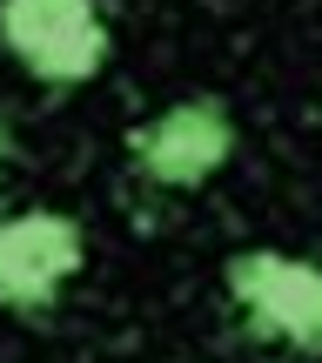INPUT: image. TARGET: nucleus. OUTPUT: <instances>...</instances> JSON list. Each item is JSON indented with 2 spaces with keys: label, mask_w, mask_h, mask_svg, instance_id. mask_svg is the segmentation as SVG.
<instances>
[{
  "label": "nucleus",
  "mask_w": 322,
  "mask_h": 363,
  "mask_svg": "<svg viewBox=\"0 0 322 363\" xmlns=\"http://www.w3.org/2000/svg\"><path fill=\"white\" fill-rule=\"evenodd\" d=\"M222 289L242 310L248 337L282 343L296 357H322V262L282 249H235L222 262Z\"/></svg>",
  "instance_id": "f257e3e1"
},
{
  "label": "nucleus",
  "mask_w": 322,
  "mask_h": 363,
  "mask_svg": "<svg viewBox=\"0 0 322 363\" xmlns=\"http://www.w3.org/2000/svg\"><path fill=\"white\" fill-rule=\"evenodd\" d=\"M0 48L47 88H81L108 67V21L94 0H0Z\"/></svg>",
  "instance_id": "f03ea898"
},
{
  "label": "nucleus",
  "mask_w": 322,
  "mask_h": 363,
  "mask_svg": "<svg viewBox=\"0 0 322 363\" xmlns=\"http://www.w3.org/2000/svg\"><path fill=\"white\" fill-rule=\"evenodd\" d=\"M229 155H235V115L215 94H188L128 128V162L148 189H202L229 169Z\"/></svg>",
  "instance_id": "7ed1b4c3"
},
{
  "label": "nucleus",
  "mask_w": 322,
  "mask_h": 363,
  "mask_svg": "<svg viewBox=\"0 0 322 363\" xmlns=\"http://www.w3.org/2000/svg\"><path fill=\"white\" fill-rule=\"evenodd\" d=\"M88 269V235L61 208H21L0 216V310L40 316L61 303V289Z\"/></svg>",
  "instance_id": "20e7f679"
},
{
  "label": "nucleus",
  "mask_w": 322,
  "mask_h": 363,
  "mask_svg": "<svg viewBox=\"0 0 322 363\" xmlns=\"http://www.w3.org/2000/svg\"><path fill=\"white\" fill-rule=\"evenodd\" d=\"M7 148H13V128H7V115H0V169H7Z\"/></svg>",
  "instance_id": "39448f33"
}]
</instances>
